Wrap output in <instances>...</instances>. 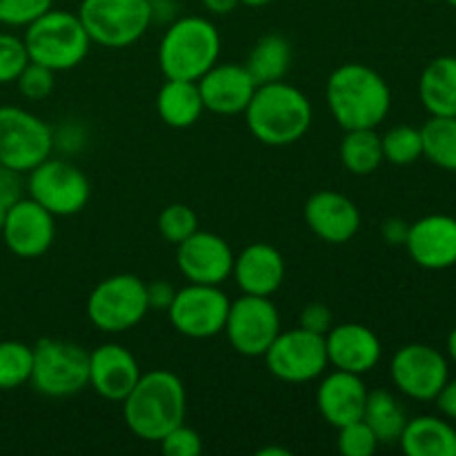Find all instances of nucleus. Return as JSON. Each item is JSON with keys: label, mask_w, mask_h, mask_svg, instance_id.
<instances>
[{"label": "nucleus", "mask_w": 456, "mask_h": 456, "mask_svg": "<svg viewBox=\"0 0 456 456\" xmlns=\"http://www.w3.org/2000/svg\"><path fill=\"white\" fill-rule=\"evenodd\" d=\"M368 387L359 374L334 370L316 387V405L325 421L332 428H343L363 419Z\"/></svg>", "instance_id": "4be33fe9"}, {"label": "nucleus", "mask_w": 456, "mask_h": 456, "mask_svg": "<svg viewBox=\"0 0 456 456\" xmlns=\"http://www.w3.org/2000/svg\"><path fill=\"white\" fill-rule=\"evenodd\" d=\"M419 98L430 116H456V56L428 62L419 78Z\"/></svg>", "instance_id": "393cba45"}, {"label": "nucleus", "mask_w": 456, "mask_h": 456, "mask_svg": "<svg viewBox=\"0 0 456 456\" xmlns=\"http://www.w3.org/2000/svg\"><path fill=\"white\" fill-rule=\"evenodd\" d=\"M150 3H151V4H156V3H163V0H150Z\"/></svg>", "instance_id": "3c124183"}, {"label": "nucleus", "mask_w": 456, "mask_h": 456, "mask_svg": "<svg viewBox=\"0 0 456 456\" xmlns=\"http://www.w3.org/2000/svg\"><path fill=\"white\" fill-rule=\"evenodd\" d=\"M150 312L147 283L136 274H114L87 297V319L101 332L120 334L136 328Z\"/></svg>", "instance_id": "6e6552de"}, {"label": "nucleus", "mask_w": 456, "mask_h": 456, "mask_svg": "<svg viewBox=\"0 0 456 456\" xmlns=\"http://www.w3.org/2000/svg\"><path fill=\"white\" fill-rule=\"evenodd\" d=\"M383 160L392 165H412L423 156L421 129L412 125H396L381 136Z\"/></svg>", "instance_id": "2f4dec72"}, {"label": "nucleus", "mask_w": 456, "mask_h": 456, "mask_svg": "<svg viewBox=\"0 0 456 456\" xmlns=\"http://www.w3.org/2000/svg\"><path fill=\"white\" fill-rule=\"evenodd\" d=\"M43 205L34 199H18L9 205L3 223L4 245L18 258H38L53 245L56 239V221Z\"/></svg>", "instance_id": "2eb2a0df"}, {"label": "nucleus", "mask_w": 456, "mask_h": 456, "mask_svg": "<svg viewBox=\"0 0 456 456\" xmlns=\"http://www.w3.org/2000/svg\"><path fill=\"white\" fill-rule=\"evenodd\" d=\"M34 347L22 341H0V390L27 386L31 379Z\"/></svg>", "instance_id": "7c9ffc66"}, {"label": "nucleus", "mask_w": 456, "mask_h": 456, "mask_svg": "<svg viewBox=\"0 0 456 456\" xmlns=\"http://www.w3.org/2000/svg\"><path fill=\"white\" fill-rule=\"evenodd\" d=\"M141 374L136 356L118 343H102L89 352V387L105 401L123 403Z\"/></svg>", "instance_id": "a211bd4d"}, {"label": "nucleus", "mask_w": 456, "mask_h": 456, "mask_svg": "<svg viewBox=\"0 0 456 456\" xmlns=\"http://www.w3.org/2000/svg\"><path fill=\"white\" fill-rule=\"evenodd\" d=\"M27 62H29V56H27L22 38L0 31V85L16 83Z\"/></svg>", "instance_id": "f704fd0d"}, {"label": "nucleus", "mask_w": 456, "mask_h": 456, "mask_svg": "<svg viewBox=\"0 0 456 456\" xmlns=\"http://www.w3.org/2000/svg\"><path fill=\"white\" fill-rule=\"evenodd\" d=\"M53 0H0V25L27 27L49 12Z\"/></svg>", "instance_id": "c9c22d12"}, {"label": "nucleus", "mask_w": 456, "mask_h": 456, "mask_svg": "<svg viewBox=\"0 0 456 456\" xmlns=\"http://www.w3.org/2000/svg\"><path fill=\"white\" fill-rule=\"evenodd\" d=\"M435 403L448 421H456V379H448V383L436 395Z\"/></svg>", "instance_id": "79ce46f5"}, {"label": "nucleus", "mask_w": 456, "mask_h": 456, "mask_svg": "<svg viewBox=\"0 0 456 456\" xmlns=\"http://www.w3.org/2000/svg\"><path fill=\"white\" fill-rule=\"evenodd\" d=\"M341 163L354 176H370L383 163L381 136L374 129H350L341 141Z\"/></svg>", "instance_id": "c85d7f7f"}, {"label": "nucleus", "mask_w": 456, "mask_h": 456, "mask_svg": "<svg viewBox=\"0 0 456 456\" xmlns=\"http://www.w3.org/2000/svg\"><path fill=\"white\" fill-rule=\"evenodd\" d=\"M289 67H292V45L281 34H267L258 38L245 62V69L256 85L285 80Z\"/></svg>", "instance_id": "bb28decb"}, {"label": "nucleus", "mask_w": 456, "mask_h": 456, "mask_svg": "<svg viewBox=\"0 0 456 456\" xmlns=\"http://www.w3.org/2000/svg\"><path fill=\"white\" fill-rule=\"evenodd\" d=\"M29 383L49 399H65L89 386V352L74 341L40 338L34 346Z\"/></svg>", "instance_id": "423d86ee"}, {"label": "nucleus", "mask_w": 456, "mask_h": 456, "mask_svg": "<svg viewBox=\"0 0 456 456\" xmlns=\"http://www.w3.org/2000/svg\"><path fill=\"white\" fill-rule=\"evenodd\" d=\"M245 123L258 142L270 147L294 145L312 125V102L294 85H258L252 101L245 107Z\"/></svg>", "instance_id": "7ed1b4c3"}, {"label": "nucleus", "mask_w": 456, "mask_h": 456, "mask_svg": "<svg viewBox=\"0 0 456 456\" xmlns=\"http://www.w3.org/2000/svg\"><path fill=\"white\" fill-rule=\"evenodd\" d=\"M448 4H452V7H456V0H445Z\"/></svg>", "instance_id": "8fccbe9b"}, {"label": "nucleus", "mask_w": 456, "mask_h": 456, "mask_svg": "<svg viewBox=\"0 0 456 456\" xmlns=\"http://www.w3.org/2000/svg\"><path fill=\"white\" fill-rule=\"evenodd\" d=\"M258 456H292V452L285 448H279V445H272V448H261L256 452Z\"/></svg>", "instance_id": "a18cd8bd"}, {"label": "nucleus", "mask_w": 456, "mask_h": 456, "mask_svg": "<svg viewBox=\"0 0 456 456\" xmlns=\"http://www.w3.org/2000/svg\"><path fill=\"white\" fill-rule=\"evenodd\" d=\"M399 445L408 456H456V428L432 414L408 419Z\"/></svg>", "instance_id": "b1692460"}, {"label": "nucleus", "mask_w": 456, "mask_h": 456, "mask_svg": "<svg viewBox=\"0 0 456 456\" xmlns=\"http://www.w3.org/2000/svg\"><path fill=\"white\" fill-rule=\"evenodd\" d=\"M196 83L205 110L218 116L243 114L258 87L245 65L239 62H216Z\"/></svg>", "instance_id": "6ab92c4d"}, {"label": "nucleus", "mask_w": 456, "mask_h": 456, "mask_svg": "<svg viewBox=\"0 0 456 456\" xmlns=\"http://www.w3.org/2000/svg\"><path fill=\"white\" fill-rule=\"evenodd\" d=\"M337 444H338V452L343 456H372L377 452L379 445H381L363 419L338 428Z\"/></svg>", "instance_id": "72a5a7b5"}, {"label": "nucleus", "mask_w": 456, "mask_h": 456, "mask_svg": "<svg viewBox=\"0 0 456 456\" xmlns=\"http://www.w3.org/2000/svg\"><path fill=\"white\" fill-rule=\"evenodd\" d=\"M176 248V265L190 283L223 285L232 276L234 252L223 236L196 230Z\"/></svg>", "instance_id": "dca6fc26"}, {"label": "nucleus", "mask_w": 456, "mask_h": 456, "mask_svg": "<svg viewBox=\"0 0 456 456\" xmlns=\"http://www.w3.org/2000/svg\"><path fill=\"white\" fill-rule=\"evenodd\" d=\"M426 3H436V0H426Z\"/></svg>", "instance_id": "603ef678"}, {"label": "nucleus", "mask_w": 456, "mask_h": 456, "mask_svg": "<svg viewBox=\"0 0 456 456\" xmlns=\"http://www.w3.org/2000/svg\"><path fill=\"white\" fill-rule=\"evenodd\" d=\"M423 156L445 172H456V116H432L421 127Z\"/></svg>", "instance_id": "c756f323"}, {"label": "nucleus", "mask_w": 456, "mask_h": 456, "mask_svg": "<svg viewBox=\"0 0 456 456\" xmlns=\"http://www.w3.org/2000/svg\"><path fill=\"white\" fill-rule=\"evenodd\" d=\"M325 350H328V363L334 370L359 374V377L372 372L383 356L377 334L361 323L332 325V330L325 334Z\"/></svg>", "instance_id": "aec40b11"}, {"label": "nucleus", "mask_w": 456, "mask_h": 456, "mask_svg": "<svg viewBox=\"0 0 456 456\" xmlns=\"http://www.w3.org/2000/svg\"><path fill=\"white\" fill-rule=\"evenodd\" d=\"M390 377L396 390L412 401H435L450 379L448 359L436 347L410 343L399 347L390 361Z\"/></svg>", "instance_id": "4468645a"}, {"label": "nucleus", "mask_w": 456, "mask_h": 456, "mask_svg": "<svg viewBox=\"0 0 456 456\" xmlns=\"http://www.w3.org/2000/svg\"><path fill=\"white\" fill-rule=\"evenodd\" d=\"M230 303L221 285L190 283L174 294L167 307L169 323L178 334L194 341L214 338L225 330Z\"/></svg>", "instance_id": "9b49d317"}, {"label": "nucleus", "mask_w": 456, "mask_h": 456, "mask_svg": "<svg viewBox=\"0 0 456 456\" xmlns=\"http://www.w3.org/2000/svg\"><path fill=\"white\" fill-rule=\"evenodd\" d=\"M448 356L456 363V328L450 332V337H448Z\"/></svg>", "instance_id": "49530a36"}, {"label": "nucleus", "mask_w": 456, "mask_h": 456, "mask_svg": "<svg viewBox=\"0 0 456 456\" xmlns=\"http://www.w3.org/2000/svg\"><path fill=\"white\" fill-rule=\"evenodd\" d=\"M27 190L29 199L53 216H76L87 208L92 194L87 176L76 165L52 156L31 169Z\"/></svg>", "instance_id": "9d476101"}, {"label": "nucleus", "mask_w": 456, "mask_h": 456, "mask_svg": "<svg viewBox=\"0 0 456 456\" xmlns=\"http://www.w3.org/2000/svg\"><path fill=\"white\" fill-rule=\"evenodd\" d=\"M332 325H334L332 310H330L328 305H323V303H310V305L303 307L301 325H298V328L325 337V334L332 330Z\"/></svg>", "instance_id": "58836bf2"}, {"label": "nucleus", "mask_w": 456, "mask_h": 456, "mask_svg": "<svg viewBox=\"0 0 456 456\" xmlns=\"http://www.w3.org/2000/svg\"><path fill=\"white\" fill-rule=\"evenodd\" d=\"M230 346L248 359H258L267 352L281 332V314L270 297L243 294L230 303L225 330Z\"/></svg>", "instance_id": "ddd939ff"}, {"label": "nucleus", "mask_w": 456, "mask_h": 456, "mask_svg": "<svg viewBox=\"0 0 456 456\" xmlns=\"http://www.w3.org/2000/svg\"><path fill=\"white\" fill-rule=\"evenodd\" d=\"M232 276L243 294L272 297L285 279L283 254L270 243L248 245L239 256H234Z\"/></svg>", "instance_id": "5701e85b"}, {"label": "nucleus", "mask_w": 456, "mask_h": 456, "mask_svg": "<svg viewBox=\"0 0 456 456\" xmlns=\"http://www.w3.org/2000/svg\"><path fill=\"white\" fill-rule=\"evenodd\" d=\"M176 289L167 283V281H156V283H147V301H150V310H167L174 301Z\"/></svg>", "instance_id": "a19ab883"}, {"label": "nucleus", "mask_w": 456, "mask_h": 456, "mask_svg": "<svg viewBox=\"0 0 456 456\" xmlns=\"http://www.w3.org/2000/svg\"><path fill=\"white\" fill-rule=\"evenodd\" d=\"M22 43L29 61L47 67L53 74L78 67L92 47V38L85 31L78 13L61 12V9H49L29 22L25 27Z\"/></svg>", "instance_id": "39448f33"}, {"label": "nucleus", "mask_w": 456, "mask_h": 456, "mask_svg": "<svg viewBox=\"0 0 456 456\" xmlns=\"http://www.w3.org/2000/svg\"><path fill=\"white\" fill-rule=\"evenodd\" d=\"M410 223H405L403 218H387L381 225V236L386 243L390 245H403L405 239H408Z\"/></svg>", "instance_id": "37998d69"}, {"label": "nucleus", "mask_w": 456, "mask_h": 456, "mask_svg": "<svg viewBox=\"0 0 456 456\" xmlns=\"http://www.w3.org/2000/svg\"><path fill=\"white\" fill-rule=\"evenodd\" d=\"M53 150V129L22 107H0V165L29 174Z\"/></svg>", "instance_id": "1a4fd4ad"}, {"label": "nucleus", "mask_w": 456, "mask_h": 456, "mask_svg": "<svg viewBox=\"0 0 456 456\" xmlns=\"http://www.w3.org/2000/svg\"><path fill=\"white\" fill-rule=\"evenodd\" d=\"M187 392L181 379L169 370L141 374L123 401V417L132 435L159 444L169 430L185 421Z\"/></svg>", "instance_id": "f03ea898"}, {"label": "nucleus", "mask_w": 456, "mask_h": 456, "mask_svg": "<svg viewBox=\"0 0 456 456\" xmlns=\"http://www.w3.org/2000/svg\"><path fill=\"white\" fill-rule=\"evenodd\" d=\"M305 223L312 234L332 245H343L361 230V212L352 199L338 191H316L305 203Z\"/></svg>", "instance_id": "412c9836"}, {"label": "nucleus", "mask_w": 456, "mask_h": 456, "mask_svg": "<svg viewBox=\"0 0 456 456\" xmlns=\"http://www.w3.org/2000/svg\"><path fill=\"white\" fill-rule=\"evenodd\" d=\"M325 102L346 132L377 129L390 114L392 92L377 69L363 62H346L330 74Z\"/></svg>", "instance_id": "f257e3e1"}, {"label": "nucleus", "mask_w": 456, "mask_h": 456, "mask_svg": "<svg viewBox=\"0 0 456 456\" xmlns=\"http://www.w3.org/2000/svg\"><path fill=\"white\" fill-rule=\"evenodd\" d=\"M200 3L214 16H225V13H232L239 7L240 0H200Z\"/></svg>", "instance_id": "c03bdc74"}, {"label": "nucleus", "mask_w": 456, "mask_h": 456, "mask_svg": "<svg viewBox=\"0 0 456 456\" xmlns=\"http://www.w3.org/2000/svg\"><path fill=\"white\" fill-rule=\"evenodd\" d=\"M7 209L4 205H0V230H3V223H4V216H7Z\"/></svg>", "instance_id": "09e8293b"}, {"label": "nucleus", "mask_w": 456, "mask_h": 456, "mask_svg": "<svg viewBox=\"0 0 456 456\" xmlns=\"http://www.w3.org/2000/svg\"><path fill=\"white\" fill-rule=\"evenodd\" d=\"M20 174L0 165V205H4V208L13 205L20 199Z\"/></svg>", "instance_id": "ea45409f"}, {"label": "nucleus", "mask_w": 456, "mask_h": 456, "mask_svg": "<svg viewBox=\"0 0 456 456\" xmlns=\"http://www.w3.org/2000/svg\"><path fill=\"white\" fill-rule=\"evenodd\" d=\"M199 230V218L191 212V208L183 203H172L160 212L159 232L167 243L178 245Z\"/></svg>", "instance_id": "473e14b6"}, {"label": "nucleus", "mask_w": 456, "mask_h": 456, "mask_svg": "<svg viewBox=\"0 0 456 456\" xmlns=\"http://www.w3.org/2000/svg\"><path fill=\"white\" fill-rule=\"evenodd\" d=\"M78 18L92 43L123 49L147 34L154 4L150 0H83Z\"/></svg>", "instance_id": "0eeeda50"}, {"label": "nucleus", "mask_w": 456, "mask_h": 456, "mask_svg": "<svg viewBox=\"0 0 456 456\" xmlns=\"http://www.w3.org/2000/svg\"><path fill=\"white\" fill-rule=\"evenodd\" d=\"M363 421L374 432L379 444H399L408 417H405L403 405L392 392L372 390L368 392V401H365Z\"/></svg>", "instance_id": "cd10ccee"}, {"label": "nucleus", "mask_w": 456, "mask_h": 456, "mask_svg": "<svg viewBox=\"0 0 456 456\" xmlns=\"http://www.w3.org/2000/svg\"><path fill=\"white\" fill-rule=\"evenodd\" d=\"M270 3H274V0H240V4H248V7H265Z\"/></svg>", "instance_id": "de8ad7c7"}, {"label": "nucleus", "mask_w": 456, "mask_h": 456, "mask_svg": "<svg viewBox=\"0 0 456 456\" xmlns=\"http://www.w3.org/2000/svg\"><path fill=\"white\" fill-rule=\"evenodd\" d=\"M156 111L160 120L174 129H187L199 123L200 114L205 111L199 83L167 78V83L156 94Z\"/></svg>", "instance_id": "a878e982"}, {"label": "nucleus", "mask_w": 456, "mask_h": 456, "mask_svg": "<svg viewBox=\"0 0 456 456\" xmlns=\"http://www.w3.org/2000/svg\"><path fill=\"white\" fill-rule=\"evenodd\" d=\"M159 444L165 456H200V452H203V439H200V435L196 430H191V428H187L185 423L169 430Z\"/></svg>", "instance_id": "4c0bfd02"}, {"label": "nucleus", "mask_w": 456, "mask_h": 456, "mask_svg": "<svg viewBox=\"0 0 456 456\" xmlns=\"http://www.w3.org/2000/svg\"><path fill=\"white\" fill-rule=\"evenodd\" d=\"M405 249L419 267L430 272L456 265V218L448 214H428L410 223Z\"/></svg>", "instance_id": "f3484780"}, {"label": "nucleus", "mask_w": 456, "mask_h": 456, "mask_svg": "<svg viewBox=\"0 0 456 456\" xmlns=\"http://www.w3.org/2000/svg\"><path fill=\"white\" fill-rule=\"evenodd\" d=\"M221 56V34L209 18L185 16L167 27L159 45V65L165 78L199 80Z\"/></svg>", "instance_id": "20e7f679"}, {"label": "nucleus", "mask_w": 456, "mask_h": 456, "mask_svg": "<svg viewBox=\"0 0 456 456\" xmlns=\"http://www.w3.org/2000/svg\"><path fill=\"white\" fill-rule=\"evenodd\" d=\"M263 359L267 370L285 383H310L319 379L330 365L325 337L303 328L285 330V332L281 330Z\"/></svg>", "instance_id": "f8f14e48"}, {"label": "nucleus", "mask_w": 456, "mask_h": 456, "mask_svg": "<svg viewBox=\"0 0 456 456\" xmlns=\"http://www.w3.org/2000/svg\"><path fill=\"white\" fill-rule=\"evenodd\" d=\"M16 85L27 101H45L53 92V71L29 61L16 78Z\"/></svg>", "instance_id": "e433bc0d"}]
</instances>
